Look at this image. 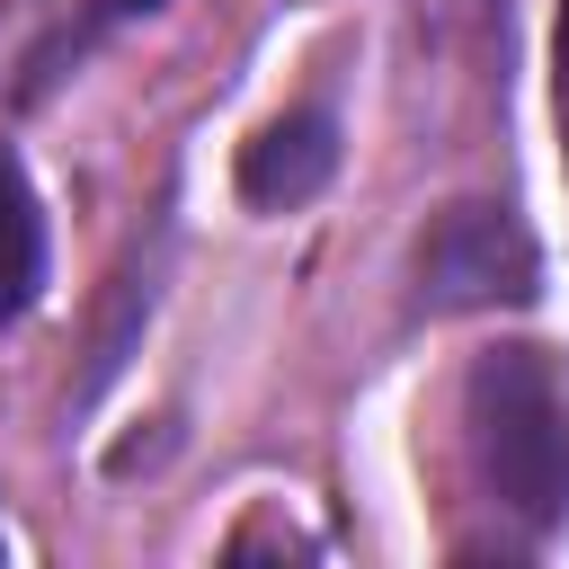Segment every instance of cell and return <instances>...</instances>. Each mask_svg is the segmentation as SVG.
<instances>
[{"instance_id":"obj_1","label":"cell","mask_w":569,"mask_h":569,"mask_svg":"<svg viewBox=\"0 0 569 569\" xmlns=\"http://www.w3.org/2000/svg\"><path fill=\"white\" fill-rule=\"evenodd\" d=\"M462 462L471 489L525 525L551 533L569 516V365L551 347H489L462 382Z\"/></svg>"},{"instance_id":"obj_2","label":"cell","mask_w":569,"mask_h":569,"mask_svg":"<svg viewBox=\"0 0 569 569\" xmlns=\"http://www.w3.org/2000/svg\"><path fill=\"white\" fill-rule=\"evenodd\" d=\"M418 267H427L436 302H525L533 293V240L498 204H453Z\"/></svg>"},{"instance_id":"obj_3","label":"cell","mask_w":569,"mask_h":569,"mask_svg":"<svg viewBox=\"0 0 569 569\" xmlns=\"http://www.w3.org/2000/svg\"><path fill=\"white\" fill-rule=\"evenodd\" d=\"M329 169H338V133H329L320 107H302V116H284V124H267V133L249 142L240 196H249V204H302Z\"/></svg>"},{"instance_id":"obj_4","label":"cell","mask_w":569,"mask_h":569,"mask_svg":"<svg viewBox=\"0 0 569 569\" xmlns=\"http://www.w3.org/2000/svg\"><path fill=\"white\" fill-rule=\"evenodd\" d=\"M36 284H44V213H36L27 169L0 151V320H18Z\"/></svg>"},{"instance_id":"obj_5","label":"cell","mask_w":569,"mask_h":569,"mask_svg":"<svg viewBox=\"0 0 569 569\" xmlns=\"http://www.w3.org/2000/svg\"><path fill=\"white\" fill-rule=\"evenodd\" d=\"M560 124H569V18H560Z\"/></svg>"}]
</instances>
